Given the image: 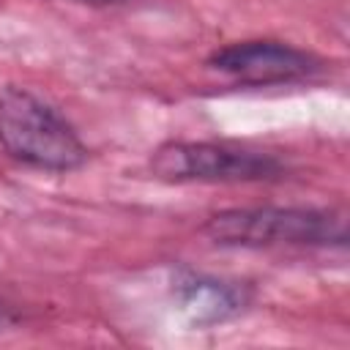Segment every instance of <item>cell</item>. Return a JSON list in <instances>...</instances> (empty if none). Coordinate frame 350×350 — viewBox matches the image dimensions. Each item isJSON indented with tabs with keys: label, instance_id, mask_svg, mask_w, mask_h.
Listing matches in <instances>:
<instances>
[{
	"label": "cell",
	"instance_id": "6da1fadb",
	"mask_svg": "<svg viewBox=\"0 0 350 350\" xmlns=\"http://www.w3.org/2000/svg\"><path fill=\"white\" fill-rule=\"evenodd\" d=\"M0 148L19 164L71 172L88 161L77 129L44 98L25 88H0Z\"/></svg>",
	"mask_w": 350,
	"mask_h": 350
},
{
	"label": "cell",
	"instance_id": "7a4b0ae2",
	"mask_svg": "<svg viewBox=\"0 0 350 350\" xmlns=\"http://www.w3.org/2000/svg\"><path fill=\"white\" fill-rule=\"evenodd\" d=\"M202 235L219 246H342L347 219L325 208H224L205 219Z\"/></svg>",
	"mask_w": 350,
	"mask_h": 350
},
{
	"label": "cell",
	"instance_id": "3957f363",
	"mask_svg": "<svg viewBox=\"0 0 350 350\" xmlns=\"http://www.w3.org/2000/svg\"><path fill=\"white\" fill-rule=\"evenodd\" d=\"M148 170L164 183H246L279 178L284 164L271 153L227 142L170 139L150 153Z\"/></svg>",
	"mask_w": 350,
	"mask_h": 350
},
{
	"label": "cell",
	"instance_id": "277c9868",
	"mask_svg": "<svg viewBox=\"0 0 350 350\" xmlns=\"http://www.w3.org/2000/svg\"><path fill=\"white\" fill-rule=\"evenodd\" d=\"M208 66L232 77L241 85H254V88L287 85L320 71V60L312 52L273 38L227 44L211 52Z\"/></svg>",
	"mask_w": 350,
	"mask_h": 350
},
{
	"label": "cell",
	"instance_id": "5b68a950",
	"mask_svg": "<svg viewBox=\"0 0 350 350\" xmlns=\"http://www.w3.org/2000/svg\"><path fill=\"white\" fill-rule=\"evenodd\" d=\"M170 295L178 312L197 328L230 323L241 317L254 301V290L246 282H230L189 268L172 273Z\"/></svg>",
	"mask_w": 350,
	"mask_h": 350
},
{
	"label": "cell",
	"instance_id": "8992f818",
	"mask_svg": "<svg viewBox=\"0 0 350 350\" xmlns=\"http://www.w3.org/2000/svg\"><path fill=\"white\" fill-rule=\"evenodd\" d=\"M74 3H90V5H104V3H115V0H74Z\"/></svg>",
	"mask_w": 350,
	"mask_h": 350
}]
</instances>
